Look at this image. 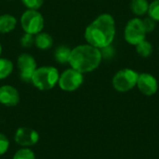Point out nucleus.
Returning <instances> with one entry per match:
<instances>
[{
    "label": "nucleus",
    "instance_id": "20e7f679",
    "mask_svg": "<svg viewBox=\"0 0 159 159\" xmlns=\"http://www.w3.org/2000/svg\"><path fill=\"white\" fill-rule=\"evenodd\" d=\"M139 74L129 68L122 69L118 71L113 77L112 84L114 89L119 92H127L132 89L138 81Z\"/></svg>",
    "mask_w": 159,
    "mask_h": 159
},
{
    "label": "nucleus",
    "instance_id": "ddd939ff",
    "mask_svg": "<svg viewBox=\"0 0 159 159\" xmlns=\"http://www.w3.org/2000/svg\"><path fill=\"white\" fill-rule=\"evenodd\" d=\"M34 45L42 50L49 49L53 45L52 36L48 33H39L34 36Z\"/></svg>",
    "mask_w": 159,
    "mask_h": 159
},
{
    "label": "nucleus",
    "instance_id": "4be33fe9",
    "mask_svg": "<svg viewBox=\"0 0 159 159\" xmlns=\"http://www.w3.org/2000/svg\"><path fill=\"white\" fill-rule=\"evenodd\" d=\"M9 148V141L7 136L0 132V156L5 155Z\"/></svg>",
    "mask_w": 159,
    "mask_h": 159
},
{
    "label": "nucleus",
    "instance_id": "f03ea898",
    "mask_svg": "<svg viewBox=\"0 0 159 159\" xmlns=\"http://www.w3.org/2000/svg\"><path fill=\"white\" fill-rule=\"evenodd\" d=\"M102 60L101 49L89 45H79L71 50L69 64L81 74L89 73L99 67Z\"/></svg>",
    "mask_w": 159,
    "mask_h": 159
},
{
    "label": "nucleus",
    "instance_id": "6e6552de",
    "mask_svg": "<svg viewBox=\"0 0 159 159\" xmlns=\"http://www.w3.org/2000/svg\"><path fill=\"white\" fill-rule=\"evenodd\" d=\"M17 66L20 80L25 83L31 82L33 75L37 68L34 58L28 53H22L18 57Z\"/></svg>",
    "mask_w": 159,
    "mask_h": 159
},
{
    "label": "nucleus",
    "instance_id": "6ab92c4d",
    "mask_svg": "<svg viewBox=\"0 0 159 159\" xmlns=\"http://www.w3.org/2000/svg\"><path fill=\"white\" fill-rule=\"evenodd\" d=\"M149 17L152 18L155 21H159V0H154L149 4L148 12Z\"/></svg>",
    "mask_w": 159,
    "mask_h": 159
},
{
    "label": "nucleus",
    "instance_id": "7ed1b4c3",
    "mask_svg": "<svg viewBox=\"0 0 159 159\" xmlns=\"http://www.w3.org/2000/svg\"><path fill=\"white\" fill-rule=\"evenodd\" d=\"M60 74L57 68L52 66H42L34 71L31 83L39 90H49L59 81Z\"/></svg>",
    "mask_w": 159,
    "mask_h": 159
},
{
    "label": "nucleus",
    "instance_id": "0eeeda50",
    "mask_svg": "<svg viewBox=\"0 0 159 159\" xmlns=\"http://www.w3.org/2000/svg\"><path fill=\"white\" fill-rule=\"evenodd\" d=\"M83 74L73 68H70L60 75L58 85L63 91L72 92L78 89L83 84Z\"/></svg>",
    "mask_w": 159,
    "mask_h": 159
},
{
    "label": "nucleus",
    "instance_id": "1a4fd4ad",
    "mask_svg": "<svg viewBox=\"0 0 159 159\" xmlns=\"http://www.w3.org/2000/svg\"><path fill=\"white\" fill-rule=\"evenodd\" d=\"M14 141L20 147L30 148L38 143L39 134L36 130H34L32 128L20 127L15 132Z\"/></svg>",
    "mask_w": 159,
    "mask_h": 159
},
{
    "label": "nucleus",
    "instance_id": "9b49d317",
    "mask_svg": "<svg viewBox=\"0 0 159 159\" xmlns=\"http://www.w3.org/2000/svg\"><path fill=\"white\" fill-rule=\"evenodd\" d=\"M20 93L16 88L10 85L0 87V103L7 107H14L19 104Z\"/></svg>",
    "mask_w": 159,
    "mask_h": 159
},
{
    "label": "nucleus",
    "instance_id": "dca6fc26",
    "mask_svg": "<svg viewBox=\"0 0 159 159\" xmlns=\"http://www.w3.org/2000/svg\"><path fill=\"white\" fill-rule=\"evenodd\" d=\"M13 62L6 58H0V80L8 77L13 72Z\"/></svg>",
    "mask_w": 159,
    "mask_h": 159
},
{
    "label": "nucleus",
    "instance_id": "aec40b11",
    "mask_svg": "<svg viewBox=\"0 0 159 159\" xmlns=\"http://www.w3.org/2000/svg\"><path fill=\"white\" fill-rule=\"evenodd\" d=\"M20 46H21L22 48H32L33 45H34V34H31L25 33V34L20 37Z\"/></svg>",
    "mask_w": 159,
    "mask_h": 159
},
{
    "label": "nucleus",
    "instance_id": "f257e3e1",
    "mask_svg": "<svg viewBox=\"0 0 159 159\" xmlns=\"http://www.w3.org/2000/svg\"><path fill=\"white\" fill-rule=\"evenodd\" d=\"M116 36V22L112 15L103 13L92 20L85 30L88 44L102 49L110 46Z\"/></svg>",
    "mask_w": 159,
    "mask_h": 159
},
{
    "label": "nucleus",
    "instance_id": "a211bd4d",
    "mask_svg": "<svg viewBox=\"0 0 159 159\" xmlns=\"http://www.w3.org/2000/svg\"><path fill=\"white\" fill-rule=\"evenodd\" d=\"M12 159H35V155L30 148L21 147L15 153Z\"/></svg>",
    "mask_w": 159,
    "mask_h": 159
},
{
    "label": "nucleus",
    "instance_id": "423d86ee",
    "mask_svg": "<svg viewBox=\"0 0 159 159\" xmlns=\"http://www.w3.org/2000/svg\"><path fill=\"white\" fill-rule=\"evenodd\" d=\"M146 34L143 20L140 18H133L128 21L125 27L124 36L129 44L136 46L138 43L145 39Z\"/></svg>",
    "mask_w": 159,
    "mask_h": 159
},
{
    "label": "nucleus",
    "instance_id": "f8f14e48",
    "mask_svg": "<svg viewBox=\"0 0 159 159\" xmlns=\"http://www.w3.org/2000/svg\"><path fill=\"white\" fill-rule=\"evenodd\" d=\"M17 25V20L10 14L0 15V34H7L12 32Z\"/></svg>",
    "mask_w": 159,
    "mask_h": 159
},
{
    "label": "nucleus",
    "instance_id": "412c9836",
    "mask_svg": "<svg viewBox=\"0 0 159 159\" xmlns=\"http://www.w3.org/2000/svg\"><path fill=\"white\" fill-rule=\"evenodd\" d=\"M22 4L28 9L38 10L44 4V0H21Z\"/></svg>",
    "mask_w": 159,
    "mask_h": 159
},
{
    "label": "nucleus",
    "instance_id": "4468645a",
    "mask_svg": "<svg viewBox=\"0 0 159 159\" xmlns=\"http://www.w3.org/2000/svg\"><path fill=\"white\" fill-rule=\"evenodd\" d=\"M129 7L133 14L137 16H143L148 12L149 3L147 0H131Z\"/></svg>",
    "mask_w": 159,
    "mask_h": 159
},
{
    "label": "nucleus",
    "instance_id": "f3484780",
    "mask_svg": "<svg viewBox=\"0 0 159 159\" xmlns=\"http://www.w3.org/2000/svg\"><path fill=\"white\" fill-rule=\"evenodd\" d=\"M135 47H136L137 53L140 56L143 57V58L149 57L152 54V52H153V46H152V44L149 41L145 40V39L141 41L140 43H138Z\"/></svg>",
    "mask_w": 159,
    "mask_h": 159
},
{
    "label": "nucleus",
    "instance_id": "39448f33",
    "mask_svg": "<svg viewBox=\"0 0 159 159\" xmlns=\"http://www.w3.org/2000/svg\"><path fill=\"white\" fill-rule=\"evenodd\" d=\"M20 25L25 33L35 35L42 32L45 20L38 10L27 9L20 17Z\"/></svg>",
    "mask_w": 159,
    "mask_h": 159
},
{
    "label": "nucleus",
    "instance_id": "9d476101",
    "mask_svg": "<svg viewBox=\"0 0 159 159\" xmlns=\"http://www.w3.org/2000/svg\"><path fill=\"white\" fill-rule=\"evenodd\" d=\"M139 90L146 95V96H152L157 93L158 89V83L157 78L148 73H143L139 75L137 85Z\"/></svg>",
    "mask_w": 159,
    "mask_h": 159
},
{
    "label": "nucleus",
    "instance_id": "5701e85b",
    "mask_svg": "<svg viewBox=\"0 0 159 159\" xmlns=\"http://www.w3.org/2000/svg\"><path fill=\"white\" fill-rule=\"evenodd\" d=\"M143 25H144L146 33H151V32H153L155 30V28H156V21L152 18L146 17L145 19L143 20Z\"/></svg>",
    "mask_w": 159,
    "mask_h": 159
},
{
    "label": "nucleus",
    "instance_id": "b1692460",
    "mask_svg": "<svg viewBox=\"0 0 159 159\" xmlns=\"http://www.w3.org/2000/svg\"><path fill=\"white\" fill-rule=\"evenodd\" d=\"M1 53H2V46H1V43H0V56H1Z\"/></svg>",
    "mask_w": 159,
    "mask_h": 159
},
{
    "label": "nucleus",
    "instance_id": "2eb2a0df",
    "mask_svg": "<svg viewBox=\"0 0 159 159\" xmlns=\"http://www.w3.org/2000/svg\"><path fill=\"white\" fill-rule=\"evenodd\" d=\"M71 50L72 49L65 45L59 46L54 51V57H55V60L57 61V62H59L61 64H64V63L69 62Z\"/></svg>",
    "mask_w": 159,
    "mask_h": 159
}]
</instances>
